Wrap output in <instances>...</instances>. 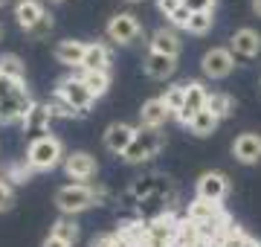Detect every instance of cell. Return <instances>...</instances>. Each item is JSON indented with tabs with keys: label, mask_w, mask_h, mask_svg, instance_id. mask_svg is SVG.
Segmentation results:
<instances>
[{
	"label": "cell",
	"mask_w": 261,
	"mask_h": 247,
	"mask_svg": "<svg viewBox=\"0 0 261 247\" xmlns=\"http://www.w3.org/2000/svg\"><path fill=\"white\" fill-rule=\"evenodd\" d=\"M32 108V99L23 90V82H12L0 73V122L9 125V122H23V116L29 114Z\"/></svg>",
	"instance_id": "6da1fadb"
},
{
	"label": "cell",
	"mask_w": 261,
	"mask_h": 247,
	"mask_svg": "<svg viewBox=\"0 0 261 247\" xmlns=\"http://www.w3.org/2000/svg\"><path fill=\"white\" fill-rule=\"evenodd\" d=\"M102 201V189L93 186V183H70V186H61L56 192V207L64 212V215H75V212H84L93 204Z\"/></svg>",
	"instance_id": "7a4b0ae2"
},
{
	"label": "cell",
	"mask_w": 261,
	"mask_h": 247,
	"mask_svg": "<svg viewBox=\"0 0 261 247\" xmlns=\"http://www.w3.org/2000/svg\"><path fill=\"white\" fill-rule=\"evenodd\" d=\"M64 157V149L58 143L56 137H41V140H32L29 143V152H27V163L32 166V171H49L56 169L58 163Z\"/></svg>",
	"instance_id": "3957f363"
},
{
	"label": "cell",
	"mask_w": 261,
	"mask_h": 247,
	"mask_svg": "<svg viewBox=\"0 0 261 247\" xmlns=\"http://www.w3.org/2000/svg\"><path fill=\"white\" fill-rule=\"evenodd\" d=\"M166 143V137L160 134V128H137V137H134V143L125 154H122V160L125 163H142V160H151L154 154L163 149Z\"/></svg>",
	"instance_id": "277c9868"
},
{
	"label": "cell",
	"mask_w": 261,
	"mask_h": 247,
	"mask_svg": "<svg viewBox=\"0 0 261 247\" xmlns=\"http://www.w3.org/2000/svg\"><path fill=\"white\" fill-rule=\"evenodd\" d=\"M171 189H174V186H171V181H168L166 175L151 171V175L137 178V181L130 183L128 189H125V195H122V201H125V207H140L145 198L157 195V192H171Z\"/></svg>",
	"instance_id": "5b68a950"
},
{
	"label": "cell",
	"mask_w": 261,
	"mask_h": 247,
	"mask_svg": "<svg viewBox=\"0 0 261 247\" xmlns=\"http://www.w3.org/2000/svg\"><path fill=\"white\" fill-rule=\"evenodd\" d=\"M56 93L61 96V99H67V102L73 105V108H75V111H79L82 116L90 111V105H93V99H96V96L87 90V85L82 82V76L61 79V82H58V90H56Z\"/></svg>",
	"instance_id": "8992f818"
},
{
	"label": "cell",
	"mask_w": 261,
	"mask_h": 247,
	"mask_svg": "<svg viewBox=\"0 0 261 247\" xmlns=\"http://www.w3.org/2000/svg\"><path fill=\"white\" fill-rule=\"evenodd\" d=\"M180 233V221H174L171 212L157 215L148 221V247H174Z\"/></svg>",
	"instance_id": "52a82bcc"
},
{
	"label": "cell",
	"mask_w": 261,
	"mask_h": 247,
	"mask_svg": "<svg viewBox=\"0 0 261 247\" xmlns=\"http://www.w3.org/2000/svg\"><path fill=\"white\" fill-rule=\"evenodd\" d=\"M200 70H203V76H209V79H224V76H229V73L235 70L232 50L212 47L209 53H203V58H200Z\"/></svg>",
	"instance_id": "ba28073f"
},
{
	"label": "cell",
	"mask_w": 261,
	"mask_h": 247,
	"mask_svg": "<svg viewBox=\"0 0 261 247\" xmlns=\"http://www.w3.org/2000/svg\"><path fill=\"white\" fill-rule=\"evenodd\" d=\"M140 20L134 18L130 12H119V15H113L111 23H108V38L116 41V44H134V41L140 38Z\"/></svg>",
	"instance_id": "9c48e42d"
},
{
	"label": "cell",
	"mask_w": 261,
	"mask_h": 247,
	"mask_svg": "<svg viewBox=\"0 0 261 247\" xmlns=\"http://www.w3.org/2000/svg\"><path fill=\"white\" fill-rule=\"evenodd\" d=\"M49 122H53V111H49V105L32 102L29 114L23 116V131H27L32 140H41V137H47Z\"/></svg>",
	"instance_id": "30bf717a"
},
{
	"label": "cell",
	"mask_w": 261,
	"mask_h": 247,
	"mask_svg": "<svg viewBox=\"0 0 261 247\" xmlns=\"http://www.w3.org/2000/svg\"><path fill=\"white\" fill-rule=\"evenodd\" d=\"M134 137H137V128H130L128 122H113V125H108V131H105V149L122 157V154L130 149Z\"/></svg>",
	"instance_id": "8fae6325"
},
{
	"label": "cell",
	"mask_w": 261,
	"mask_h": 247,
	"mask_svg": "<svg viewBox=\"0 0 261 247\" xmlns=\"http://www.w3.org/2000/svg\"><path fill=\"white\" fill-rule=\"evenodd\" d=\"M206 99H209L206 87L200 85V82H189L186 85V105H183V111L177 114V119L183 125H189L200 111H206Z\"/></svg>",
	"instance_id": "7c38bea8"
},
{
	"label": "cell",
	"mask_w": 261,
	"mask_h": 247,
	"mask_svg": "<svg viewBox=\"0 0 261 247\" xmlns=\"http://www.w3.org/2000/svg\"><path fill=\"white\" fill-rule=\"evenodd\" d=\"M64 171L73 178V181L87 183L96 175V157H93V154H87V152L67 154V157H64Z\"/></svg>",
	"instance_id": "4fadbf2b"
},
{
	"label": "cell",
	"mask_w": 261,
	"mask_h": 247,
	"mask_svg": "<svg viewBox=\"0 0 261 247\" xmlns=\"http://www.w3.org/2000/svg\"><path fill=\"white\" fill-rule=\"evenodd\" d=\"M226 189H229V181L221 171H206L197 181V198H203V201H218L221 204L226 198Z\"/></svg>",
	"instance_id": "5bb4252c"
},
{
	"label": "cell",
	"mask_w": 261,
	"mask_h": 247,
	"mask_svg": "<svg viewBox=\"0 0 261 247\" xmlns=\"http://www.w3.org/2000/svg\"><path fill=\"white\" fill-rule=\"evenodd\" d=\"M229 50H232L235 56H241V58H255L261 53V35L255 32V29L244 27V29H238V32L232 35Z\"/></svg>",
	"instance_id": "9a60e30c"
},
{
	"label": "cell",
	"mask_w": 261,
	"mask_h": 247,
	"mask_svg": "<svg viewBox=\"0 0 261 247\" xmlns=\"http://www.w3.org/2000/svg\"><path fill=\"white\" fill-rule=\"evenodd\" d=\"M232 154H235V160L247 163V166L258 163L261 160V134H241L232 145Z\"/></svg>",
	"instance_id": "2e32d148"
},
{
	"label": "cell",
	"mask_w": 261,
	"mask_h": 247,
	"mask_svg": "<svg viewBox=\"0 0 261 247\" xmlns=\"http://www.w3.org/2000/svg\"><path fill=\"white\" fill-rule=\"evenodd\" d=\"M221 215H224L221 204L218 201H203V198H195L189 204V212H186V218L195 221V224H209V221H218Z\"/></svg>",
	"instance_id": "e0dca14e"
},
{
	"label": "cell",
	"mask_w": 261,
	"mask_h": 247,
	"mask_svg": "<svg viewBox=\"0 0 261 247\" xmlns=\"http://www.w3.org/2000/svg\"><path fill=\"white\" fill-rule=\"evenodd\" d=\"M151 53H163V56H171L177 58L180 56V38L177 32H171V29H157L154 35H151Z\"/></svg>",
	"instance_id": "ac0fdd59"
},
{
	"label": "cell",
	"mask_w": 261,
	"mask_h": 247,
	"mask_svg": "<svg viewBox=\"0 0 261 247\" xmlns=\"http://www.w3.org/2000/svg\"><path fill=\"white\" fill-rule=\"evenodd\" d=\"M168 108L166 102H163V96H157V99H148V102L142 105V111H140V119L145 128H160V125L168 119Z\"/></svg>",
	"instance_id": "d6986e66"
},
{
	"label": "cell",
	"mask_w": 261,
	"mask_h": 247,
	"mask_svg": "<svg viewBox=\"0 0 261 247\" xmlns=\"http://www.w3.org/2000/svg\"><path fill=\"white\" fill-rule=\"evenodd\" d=\"M174 70H177V58H171V56L148 53V58H145V73L151 79H168Z\"/></svg>",
	"instance_id": "ffe728a7"
},
{
	"label": "cell",
	"mask_w": 261,
	"mask_h": 247,
	"mask_svg": "<svg viewBox=\"0 0 261 247\" xmlns=\"http://www.w3.org/2000/svg\"><path fill=\"white\" fill-rule=\"evenodd\" d=\"M84 56H87V44H82V41H73V38H67L61 41L56 47V58L61 61V64H70V67H82Z\"/></svg>",
	"instance_id": "44dd1931"
},
{
	"label": "cell",
	"mask_w": 261,
	"mask_h": 247,
	"mask_svg": "<svg viewBox=\"0 0 261 247\" xmlns=\"http://www.w3.org/2000/svg\"><path fill=\"white\" fill-rule=\"evenodd\" d=\"M111 64V53L105 44H87V56L82 61V70H93V73H108Z\"/></svg>",
	"instance_id": "7402d4cb"
},
{
	"label": "cell",
	"mask_w": 261,
	"mask_h": 247,
	"mask_svg": "<svg viewBox=\"0 0 261 247\" xmlns=\"http://www.w3.org/2000/svg\"><path fill=\"white\" fill-rule=\"evenodd\" d=\"M44 15H47V12H44V6H41L38 0H20L18 6H15V18H18V23L23 29H32Z\"/></svg>",
	"instance_id": "603a6c76"
},
{
	"label": "cell",
	"mask_w": 261,
	"mask_h": 247,
	"mask_svg": "<svg viewBox=\"0 0 261 247\" xmlns=\"http://www.w3.org/2000/svg\"><path fill=\"white\" fill-rule=\"evenodd\" d=\"M218 122H221V119H218L212 111H200V114L189 122V131L195 134V137H209V134L218 128Z\"/></svg>",
	"instance_id": "cb8c5ba5"
},
{
	"label": "cell",
	"mask_w": 261,
	"mask_h": 247,
	"mask_svg": "<svg viewBox=\"0 0 261 247\" xmlns=\"http://www.w3.org/2000/svg\"><path fill=\"white\" fill-rule=\"evenodd\" d=\"M82 82L87 85V90L99 99V96L108 93V87H111V76L108 73H93V70H82Z\"/></svg>",
	"instance_id": "d4e9b609"
},
{
	"label": "cell",
	"mask_w": 261,
	"mask_h": 247,
	"mask_svg": "<svg viewBox=\"0 0 261 247\" xmlns=\"http://www.w3.org/2000/svg\"><path fill=\"white\" fill-rule=\"evenodd\" d=\"M232 108H235V102H232V96L229 93H209V99H206V111H212L218 119L229 116L232 114Z\"/></svg>",
	"instance_id": "484cf974"
},
{
	"label": "cell",
	"mask_w": 261,
	"mask_h": 247,
	"mask_svg": "<svg viewBox=\"0 0 261 247\" xmlns=\"http://www.w3.org/2000/svg\"><path fill=\"white\" fill-rule=\"evenodd\" d=\"M163 102H166L168 114L177 116L180 111H183V105H186V85H171L166 93H163Z\"/></svg>",
	"instance_id": "4316f807"
},
{
	"label": "cell",
	"mask_w": 261,
	"mask_h": 247,
	"mask_svg": "<svg viewBox=\"0 0 261 247\" xmlns=\"http://www.w3.org/2000/svg\"><path fill=\"white\" fill-rule=\"evenodd\" d=\"M49 236L61 238V241H67V244L73 247L75 238H79V227H75L73 218H58L56 224H53V230H49Z\"/></svg>",
	"instance_id": "83f0119b"
},
{
	"label": "cell",
	"mask_w": 261,
	"mask_h": 247,
	"mask_svg": "<svg viewBox=\"0 0 261 247\" xmlns=\"http://www.w3.org/2000/svg\"><path fill=\"white\" fill-rule=\"evenodd\" d=\"M0 73L12 82H23L27 70H23V61L18 56H0Z\"/></svg>",
	"instance_id": "f1b7e54d"
},
{
	"label": "cell",
	"mask_w": 261,
	"mask_h": 247,
	"mask_svg": "<svg viewBox=\"0 0 261 247\" xmlns=\"http://www.w3.org/2000/svg\"><path fill=\"white\" fill-rule=\"evenodd\" d=\"M215 23L212 12H192V20H189V32L192 35H203V32H209Z\"/></svg>",
	"instance_id": "f546056e"
},
{
	"label": "cell",
	"mask_w": 261,
	"mask_h": 247,
	"mask_svg": "<svg viewBox=\"0 0 261 247\" xmlns=\"http://www.w3.org/2000/svg\"><path fill=\"white\" fill-rule=\"evenodd\" d=\"M47 105H49V111H53V116H82V114H79V111L73 108V105L67 102V99H61L58 93L53 96Z\"/></svg>",
	"instance_id": "4dcf8cb0"
},
{
	"label": "cell",
	"mask_w": 261,
	"mask_h": 247,
	"mask_svg": "<svg viewBox=\"0 0 261 247\" xmlns=\"http://www.w3.org/2000/svg\"><path fill=\"white\" fill-rule=\"evenodd\" d=\"M49 32H53V15H44V18L38 20V23H35L32 29H27V35H29L32 41H41V38H47Z\"/></svg>",
	"instance_id": "1f68e13d"
},
{
	"label": "cell",
	"mask_w": 261,
	"mask_h": 247,
	"mask_svg": "<svg viewBox=\"0 0 261 247\" xmlns=\"http://www.w3.org/2000/svg\"><path fill=\"white\" fill-rule=\"evenodd\" d=\"M15 201V192H12V183L6 178H0V212H6Z\"/></svg>",
	"instance_id": "d6a6232c"
},
{
	"label": "cell",
	"mask_w": 261,
	"mask_h": 247,
	"mask_svg": "<svg viewBox=\"0 0 261 247\" xmlns=\"http://www.w3.org/2000/svg\"><path fill=\"white\" fill-rule=\"evenodd\" d=\"M168 20L174 23V27H180V29H189V20H192V12L186 9V6H180L174 15H168Z\"/></svg>",
	"instance_id": "836d02e7"
},
{
	"label": "cell",
	"mask_w": 261,
	"mask_h": 247,
	"mask_svg": "<svg viewBox=\"0 0 261 247\" xmlns=\"http://www.w3.org/2000/svg\"><path fill=\"white\" fill-rule=\"evenodd\" d=\"M183 6L189 12H212L215 0H183Z\"/></svg>",
	"instance_id": "e575fe53"
},
{
	"label": "cell",
	"mask_w": 261,
	"mask_h": 247,
	"mask_svg": "<svg viewBox=\"0 0 261 247\" xmlns=\"http://www.w3.org/2000/svg\"><path fill=\"white\" fill-rule=\"evenodd\" d=\"M180 6H183V0H157V9L163 12L166 18H168V15H174Z\"/></svg>",
	"instance_id": "d590c367"
},
{
	"label": "cell",
	"mask_w": 261,
	"mask_h": 247,
	"mask_svg": "<svg viewBox=\"0 0 261 247\" xmlns=\"http://www.w3.org/2000/svg\"><path fill=\"white\" fill-rule=\"evenodd\" d=\"M116 238H119V233H105V236L93 238L90 247H116Z\"/></svg>",
	"instance_id": "8d00e7d4"
},
{
	"label": "cell",
	"mask_w": 261,
	"mask_h": 247,
	"mask_svg": "<svg viewBox=\"0 0 261 247\" xmlns=\"http://www.w3.org/2000/svg\"><path fill=\"white\" fill-rule=\"evenodd\" d=\"M41 247H70V244H67V241H61V238H56V236H47Z\"/></svg>",
	"instance_id": "74e56055"
},
{
	"label": "cell",
	"mask_w": 261,
	"mask_h": 247,
	"mask_svg": "<svg viewBox=\"0 0 261 247\" xmlns=\"http://www.w3.org/2000/svg\"><path fill=\"white\" fill-rule=\"evenodd\" d=\"M252 12H255V15L261 18V0H252Z\"/></svg>",
	"instance_id": "f35d334b"
},
{
	"label": "cell",
	"mask_w": 261,
	"mask_h": 247,
	"mask_svg": "<svg viewBox=\"0 0 261 247\" xmlns=\"http://www.w3.org/2000/svg\"><path fill=\"white\" fill-rule=\"evenodd\" d=\"M0 6H6V0H0Z\"/></svg>",
	"instance_id": "ab89813d"
},
{
	"label": "cell",
	"mask_w": 261,
	"mask_h": 247,
	"mask_svg": "<svg viewBox=\"0 0 261 247\" xmlns=\"http://www.w3.org/2000/svg\"><path fill=\"white\" fill-rule=\"evenodd\" d=\"M0 38H3V27H0Z\"/></svg>",
	"instance_id": "60d3db41"
},
{
	"label": "cell",
	"mask_w": 261,
	"mask_h": 247,
	"mask_svg": "<svg viewBox=\"0 0 261 247\" xmlns=\"http://www.w3.org/2000/svg\"><path fill=\"white\" fill-rule=\"evenodd\" d=\"M128 3H140V0H128Z\"/></svg>",
	"instance_id": "b9f144b4"
}]
</instances>
